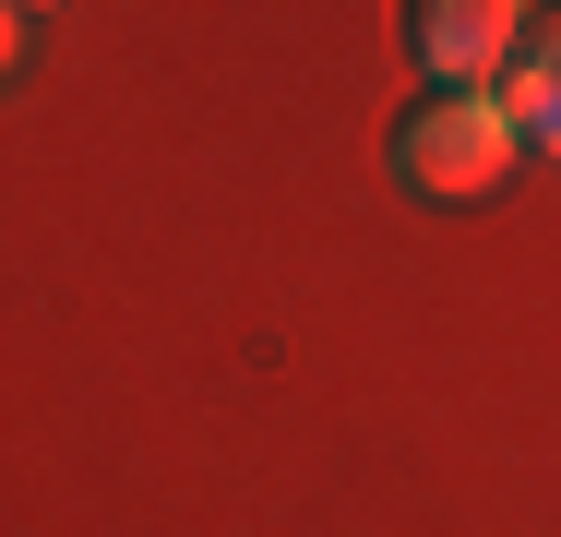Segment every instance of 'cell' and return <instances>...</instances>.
<instances>
[{
    "instance_id": "obj_1",
    "label": "cell",
    "mask_w": 561,
    "mask_h": 537,
    "mask_svg": "<svg viewBox=\"0 0 561 537\" xmlns=\"http://www.w3.org/2000/svg\"><path fill=\"white\" fill-rule=\"evenodd\" d=\"M514 119L490 84H431V96L394 119V180L419 192V204H478V192H502L514 180Z\"/></svg>"
},
{
    "instance_id": "obj_2",
    "label": "cell",
    "mask_w": 561,
    "mask_h": 537,
    "mask_svg": "<svg viewBox=\"0 0 561 537\" xmlns=\"http://www.w3.org/2000/svg\"><path fill=\"white\" fill-rule=\"evenodd\" d=\"M394 36L431 84H490L526 36V0H394Z\"/></svg>"
},
{
    "instance_id": "obj_3",
    "label": "cell",
    "mask_w": 561,
    "mask_h": 537,
    "mask_svg": "<svg viewBox=\"0 0 561 537\" xmlns=\"http://www.w3.org/2000/svg\"><path fill=\"white\" fill-rule=\"evenodd\" d=\"M502 119H514V144L526 156H561V12H538L526 36H514V60H502Z\"/></svg>"
},
{
    "instance_id": "obj_4",
    "label": "cell",
    "mask_w": 561,
    "mask_h": 537,
    "mask_svg": "<svg viewBox=\"0 0 561 537\" xmlns=\"http://www.w3.org/2000/svg\"><path fill=\"white\" fill-rule=\"evenodd\" d=\"M12 60H24V48H12V0H0V72H12Z\"/></svg>"
},
{
    "instance_id": "obj_5",
    "label": "cell",
    "mask_w": 561,
    "mask_h": 537,
    "mask_svg": "<svg viewBox=\"0 0 561 537\" xmlns=\"http://www.w3.org/2000/svg\"><path fill=\"white\" fill-rule=\"evenodd\" d=\"M12 12H36V0H12Z\"/></svg>"
}]
</instances>
